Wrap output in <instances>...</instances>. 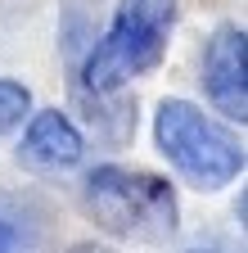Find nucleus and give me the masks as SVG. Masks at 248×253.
Listing matches in <instances>:
<instances>
[{"instance_id":"f257e3e1","label":"nucleus","mask_w":248,"mask_h":253,"mask_svg":"<svg viewBox=\"0 0 248 253\" xmlns=\"http://www.w3.org/2000/svg\"><path fill=\"white\" fill-rule=\"evenodd\" d=\"M176 27V0H117L113 27L104 32L100 45H86L81 63V90L117 95L131 77L149 73L163 59Z\"/></svg>"},{"instance_id":"f03ea898","label":"nucleus","mask_w":248,"mask_h":253,"mask_svg":"<svg viewBox=\"0 0 248 253\" xmlns=\"http://www.w3.org/2000/svg\"><path fill=\"white\" fill-rule=\"evenodd\" d=\"M86 212L100 231L117 240H167L176 235V190L163 176L127 172V168H95L81 185Z\"/></svg>"},{"instance_id":"7ed1b4c3","label":"nucleus","mask_w":248,"mask_h":253,"mask_svg":"<svg viewBox=\"0 0 248 253\" xmlns=\"http://www.w3.org/2000/svg\"><path fill=\"white\" fill-rule=\"evenodd\" d=\"M153 136H158V149L167 154V163L194 190H221L244 172V145L226 126L203 118V109L190 100H163Z\"/></svg>"},{"instance_id":"20e7f679","label":"nucleus","mask_w":248,"mask_h":253,"mask_svg":"<svg viewBox=\"0 0 248 253\" xmlns=\"http://www.w3.org/2000/svg\"><path fill=\"white\" fill-rule=\"evenodd\" d=\"M203 90L230 122L248 118V37L244 27L221 23L203 45Z\"/></svg>"},{"instance_id":"39448f33","label":"nucleus","mask_w":248,"mask_h":253,"mask_svg":"<svg viewBox=\"0 0 248 253\" xmlns=\"http://www.w3.org/2000/svg\"><path fill=\"white\" fill-rule=\"evenodd\" d=\"M86 154V140L81 131L59 113V109H45L32 118V126L23 131V145H18V158L36 172H64L72 163H81Z\"/></svg>"},{"instance_id":"423d86ee","label":"nucleus","mask_w":248,"mask_h":253,"mask_svg":"<svg viewBox=\"0 0 248 253\" xmlns=\"http://www.w3.org/2000/svg\"><path fill=\"white\" fill-rule=\"evenodd\" d=\"M45 235V208L32 195L0 190V249H27Z\"/></svg>"},{"instance_id":"0eeeda50","label":"nucleus","mask_w":248,"mask_h":253,"mask_svg":"<svg viewBox=\"0 0 248 253\" xmlns=\"http://www.w3.org/2000/svg\"><path fill=\"white\" fill-rule=\"evenodd\" d=\"M27 109H32V90L0 77V131H14V126L27 118Z\"/></svg>"}]
</instances>
